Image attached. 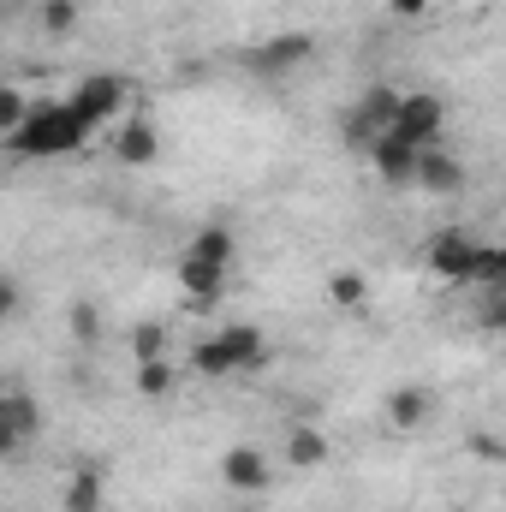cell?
<instances>
[{"mask_svg":"<svg viewBox=\"0 0 506 512\" xmlns=\"http://www.w3.org/2000/svg\"><path fill=\"white\" fill-rule=\"evenodd\" d=\"M84 143H90V126L78 120L72 102H36L24 126L6 131V149L24 161H60V155H78Z\"/></svg>","mask_w":506,"mask_h":512,"instance_id":"6da1fadb","label":"cell"},{"mask_svg":"<svg viewBox=\"0 0 506 512\" xmlns=\"http://www.w3.org/2000/svg\"><path fill=\"white\" fill-rule=\"evenodd\" d=\"M429 268L441 280H483V274H501V251L477 245L471 233H435L429 239Z\"/></svg>","mask_w":506,"mask_h":512,"instance_id":"7a4b0ae2","label":"cell"},{"mask_svg":"<svg viewBox=\"0 0 506 512\" xmlns=\"http://www.w3.org/2000/svg\"><path fill=\"white\" fill-rule=\"evenodd\" d=\"M399 102H405L399 90H387V84H370V90H364V96L346 108V143L370 155L381 137L393 131V120H399Z\"/></svg>","mask_w":506,"mask_h":512,"instance_id":"3957f363","label":"cell"},{"mask_svg":"<svg viewBox=\"0 0 506 512\" xmlns=\"http://www.w3.org/2000/svg\"><path fill=\"white\" fill-rule=\"evenodd\" d=\"M66 102L78 108V120H84V126L96 131L102 120H114V114L126 108V84H120L114 72H96V78H84V84H78Z\"/></svg>","mask_w":506,"mask_h":512,"instance_id":"277c9868","label":"cell"},{"mask_svg":"<svg viewBox=\"0 0 506 512\" xmlns=\"http://www.w3.org/2000/svg\"><path fill=\"white\" fill-rule=\"evenodd\" d=\"M441 120H447L441 96L417 90V96H405V102H399V120H393V137H405V143H417V149H435V137H441Z\"/></svg>","mask_w":506,"mask_h":512,"instance_id":"5b68a950","label":"cell"},{"mask_svg":"<svg viewBox=\"0 0 506 512\" xmlns=\"http://www.w3.org/2000/svg\"><path fill=\"white\" fill-rule=\"evenodd\" d=\"M42 429V417H36V399L24 393V387H12L6 399H0V453H24V441Z\"/></svg>","mask_w":506,"mask_h":512,"instance_id":"8992f818","label":"cell"},{"mask_svg":"<svg viewBox=\"0 0 506 512\" xmlns=\"http://www.w3.org/2000/svg\"><path fill=\"white\" fill-rule=\"evenodd\" d=\"M268 459H262V447H227L221 453V483L233 489V495H262L268 489Z\"/></svg>","mask_w":506,"mask_h":512,"instance_id":"52a82bcc","label":"cell"},{"mask_svg":"<svg viewBox=\"0 0 506 512\" xmlns=\"http://www.w3.org/2000/svg\"><path fill=\"white\" fill-rule=\"evenodd\" d=\"M381 411H387V423H393V429H405V435H411V429H423V423L435 417V393H429L423 382H405V387H393V393L381 399Z\"/></svg>","mask_w":506,"mask_h":512,"instance_id":"ba28073f","label":"cell"},{"mask_svg":"<svg viewBox=\"0 0 506 512\" xmlns=\"http://www.w3.org/2000/svg\"><path fill=\"white\" fill-rule=\"evenodd\" d=\"M417 161H423V149L405 143V137H393V131L370 149V167H376L387 185H417Z\"/></svg>","mask_w":506,"mask_h":512,"instance_id":"9c48e42d","label":"cell"},{"mask_svg":"<svg viewBox=\"0 0 506 512\" xmlns=\"http://www.w3.org/2000/svg\"><path fill=\"white\" fill-rule=\"evenodd\" d=\"M316 54V42L304 36V30H292V36H274V42H262L251 54V66L256 72H268V78H280V72H292V66H304Z\"/></svg>","mask_w":506,"mask_h":512,"instance_id":"30bf717a","label":"cell"},{"mask_svg":"<svg viewBox=\"0 0 506 512\" xmlns=\"http://www.w3.org/2000/svg\"><path fill=\"white\" fill-rule=\"evenodd\" d=\"M417 191H429V197H453V191H465V167L435 143V149H423V161H417Z\"/></svg>","mask_w":506,"mask_h":512,"instance_id":"8fae6325","label":"cell"},{"mask_svg":"<svg viewBox=\"0 0 506 512\" xmlns=\"http://www.w3.org/2000/svg\"><path fill=\"white\" fill-rule=\"evenodd\" d=\"M328 459H334V441H328L316 423H292V429H286V465H292V471H322Z\"/></svg>","mask_w":506,"mask_h":512,"instance_id":"7c38bea8","label":"cell"},{"mask_svg":"<svg viewBox=\"0 0 506 512\" xmlns=\"http://www.w3.org/2000/svg\"><path fill=\"white\" fill-rule=\"evenodd\" d=\"M179 286L191 292V304L197 310H209L221 292H227V268H215V262H191V256H179Z\"/></svg>","mask_w":506,"mask_h":512,"instance_id":"4fadbf2b","label":"cell"},{"mask_svg":"<svg viewBox=\"0 0 506 512\" xmlns=\"http://www.w3.org/2000/svg\"><path fill=\"white\" fill-rule=\"evenodd\" d=\"M114 155L126 161V167H149L155 155H161V137H155V126L137 114V120H126L120 126V137H114Z\"/></svg>","mask_w":506,"mask_h":512,"instance_id":"5bb4252c","label":"cell"},{"mask_svg":"<svg viewBox=\"0 0 506 512\" xmlns=\"http://www.w3.org/2000/svg\"><path fill=\"white\" fill-rule=\"evenodd\" d=\"M66 512H108V477L96 465H78L66 483Z\"/></svg>","mask_w":506,"mask_h":512,"instance_id":"9a60e30c","label":"cell"},{"mask_svg":"<svg viewBox=\"0 0 506 512\" xmlns=\"http://www.w3.org/2000/svg\"><path fill=\"white\" fill-rule=\"evenodd\" d=\"M221 340H227V352L239 358V370H262V364H268V340H262V328H251V322L221 328Z\"/></svg>","mask_w":506,"mask_h":512,"instance_id":"2e32d148","label":"cell"},{"mask_svg":"<svg viewBox=\"0 0 506 512\" xmlns=\"http://www.w3.org/2000/svg\"><path fill=\"white\" fill-rule=\"evenodd\" d=\"M191 262H215V268H233V256H239V239L227 233V227H203L191 245H185Z\"/></svg>","mask_w":506,"mask_h":512,"instance_id":"e0dca14e","label":"cell"},{"mask_svg":"<svg viewBox=\"0 0 506 512\" xmlns=\"http://www.w3.org/2000/svg\"><path fill=\"white\" fill-rule=\"evenodd\" d=\"M191 370H197V376H239V358H233L227 340L215 334V340H203V346L191 352Z\"/></svg>","mask_w":506,"mask_h":512,"instance_id":"ac0fdd59","label":"cell"},{"mask_svg":"<svg viewBox=\"0 0 506 512\" xmlns=\"http://www.w3.org/2000/svg\"><path fill=\"white\" fill-rule=\"evenodd\" d=\"M66 328H72V340L90 352V346H102V310L90 304V298H78L72 310H66Z\"/></svg>","mask_w":506,"mask_h":512,"instance_id":"d6986e66","label":"cell"},{"mask_svg":"<svg viewBox=\"0 0 506 512\" xmlns=\"http://www.w3.org/2000/svg\"><path fill=\"white\" fill-rule=\"evenodd\" d=\"M137 393H143V399H167V393H173V364H167V358L137 364Z\"/></svg>","mask_w":506,"mask_h":512,"instance_id":"ffe728a7","label":"cell"},{"mask_svg":"<svg viewBox=\"0 0 506 512\" xmlns=\"http://www.w3.org/2000/svg\"><path fill=\"white\" fill-rule=\"evenodd\" d=\"M36 24H42L48 36H66V30L78 24V0H36Z\"/></svg>","mask_w":506,"mask_h":512,"instance_id":"44dd1931","label":"cell"},{"mask_svg":"<svg viewBox=\"0 0 506 512\" xmlns=\"http://www.w3.org/2000/svg\"><path fill=\"white\" fill-rule=\"evenodd\" d=\"M364 292H370L364 274H334V280H328V298H334L340 310H364Z\"/></svg>","mask_w":506,"mask_h":512,"instance_id":"7402d4cb","label":"cell"},{"mask_svg":"<svg viewBox=\"0 0 506 512\" xmlns=\"http://www.w3.org/2000/svg\"><path fill=\"white\" fill-rule=\"evenodd\" d=\"M131 352H137V364H149V358H167V328H161V322H143V328L131 334Z\"/></svg>","mask_w":506,"mask_h":512,"instance_id":"603a6c76","label":"cell"},{"mask_svg":"<svg viewBox=\"0 0 506 512\" xmlns=\"http://www.w3.org/2000/svg\"><path fill=\"white\" fill-rule=\"evenodd\" d=\"M24 120H30V102H24V90L6 84V90H0V131H18Z\"/></svg>","mask_w":506,"mask_h":512,"instance_id":"cb8c5ba5","label":"cell"},{"mask_svg":"<svg viewBox=\"0 0 506 512\" xmlns=\"http://www.w3.org/2000/svg\"><path fill=\"white\" fill-rule=\"evenodd\" d=\"M471 453H477V459H489V465H501V459H506V447L495 441V435H471Z\"/></svg>","mask_w":506,"mask_h":512,"instance_id":"d4e9b609","label":"cell"},{"mask_svg":"<svg viewBox=\"0 0 506 512\" xmlns=\"http://www.w3.org/2000/svg\"><path fill=\"white\" fill-rule=\"evenodd\" d=\"M387 12H393V18H423L429 0H387Z\"/></svg>","mask_w":506,"mask_h":512,"instance_id":"484cf974","label":"cell"},{"mask_svg":"<svg viewBox=\"0 0 506 512\" xmlns=\"http://www.w3.org/2000/svg\"><path fill=\"white\" fill-rule=\"evenodd\" d=\"M0 310L18 316V280H0Z\"/></svg>","mask_w":506,"mask_h":512,"instance_id":"4316f807","label":"cell"},{"mask_svg":"<svg viewBox=\"0 0 506 512\" xmlns=\"http://www.w3.org/2000/svg\"><path fill=\"white\" fill-rule=\"evenodd\" d=\"M483 322H489V328H506V298H489V310H483Z\"/></svg>","mask_w":506,"mask_h":512,"instance_id":"83f0119b","label":"cell"},{"mask_svg":"<svg viewBox=\"0 0 506 512\" xmlns=\"http://www.w3.org/2000/svg\"><path fill=\"white\" fill-rule=\"evenodd\" d=\"M501 274H506V251H501Z\"/></svg>","mask_w":506,"mask_h":512,"instance_id":"f1b7e54d","label":"cell"}]
</instances>
